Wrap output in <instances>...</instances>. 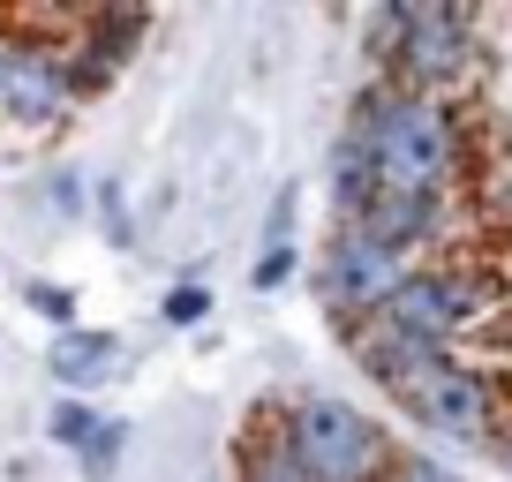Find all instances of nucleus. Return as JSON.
I'll list each match as a JSON object with an SVG mask.
<instances>
[{
  "instance_id": "8",
  "label": "nucleus",
  "mask_w": 512,
  "mask_h": 482,
  "mask_svg": "<svg viewBox=\"0 0 512 482\" xmlns=\"http://www.w3.org/2000/svg\"><path fill=\"white\" fill-rule=\"evenodd\" d=\"M68 98H76L68 53H53V46H16V68H8V98H0V113H16V121L46 129V121H61V113H68Z\"/></svg>"
},
{
  "instance_id": "10",
  "label": "nucleus",
  "mask_w": 512,
  "mask_h": 482,
  "mask_svg": "<svg viewBox=\"0 0 512 482\" xmlns=\"http://www.w3.org/2000/svg\"><path fill=\"white\" fill-rule=\"evenodd\" d=\"M437 219H445V204H422V196H377L354 226H362V234H377L384 249H407V257H415L422 241L437 234Z\"/></svg>"
},
{
  "instance_id": "12",
  "label": "nucleus",
  "mask_w": 512,
  "mask_h": 482,
  "mask_svg": "<svg viewBox=\"0 0 512 482\" xmlns=\"http://www.w3.org/2000/svg\"><path fill=\"white\" fill-rule=\"evenodd\" d=\"M46 422H53V445H68V452H83V445H91L98 430H106V415H98L91 400H61V407H53Z\"/></svg>"
},
{
  "instance_id": "6",
  "label": "nucleus",
  "mask_w": 512,
  "mask_h": 482,
  "mask_svg": "<svg viewBox=\"0 0 512 482\" xmlns=\"http://www.w3.org/2000/svg\"><path fill=\"white\" fill-rule=\"evenodd\" d=\"M384 317L400 324V332L430 339V347H452L460 332H475V324L490 317V287H482L475 272H460V264H415Z\"/></svg>"
},
{
  "instance_id": "14",
  "label": "nucleus",
  "mask_w": 512,
  "mask_h": 482,
  "mask_svg": "<svg viewBox=\"0 0 512 482\" xmlns=\"http://www.w3.org/2000/svg\"><path fill=\"white\" fill-rule=\"evenodd\" d=\"M121 445H128V430H121V422L106 415V430H98L91 445L76 452V460H83V475H91V482H106V475H113V460H121Z\"/></svg>"
},
{
  "instance_id": "4",
  "label": "nucleus",
  "mask_w": 512,
  "mask_h": 482,
  "mask_svg": "<svg viewBox=\"0 0 512 482\" xmlns=\"http://www.w3.org/2000/svg\"><path fill=\"white\" fill-rule=\"evenodd\" d=\"M392 400L422 422L430 437H452V445H497V385L452 354H430L415 377L392 385Z\"/></svg>"
},
{
  "instance_id": "13",
  "label": "nucleus",
  "mask_w": 512,
  "mask_h": 482,
  "mask_svg": "<svg viewBox=\"0 0 512 482\" xmlns=\"http://www.w3.org/2000/svg\"><path fill=\"white\" fill-rule=\"evenodd\" d=\"M23 302H31V309H38L46 324L76 332V294H68V287H53V279H31V287H23Z\"/></svg>"
},
{
  "instance_id": "17",
  "label": "nucleus",
  "mask_w": 512,
  "mask_h": 482,
  "mask_svg": "<svg viewBox=\"0 0 512 482\" xmlns=\"http://www.w3.org/2000/svg\"><path fill=\"white\" fill-rule=\"evenodd\" d=\"M287 272H294V249H264L249 279H256V287H279V279H287Z\"/></svg>"
},
{
  "instance_id": "9",
  "label": "nucleus",
  "mask_w": 512,
  "mask_h": 482,
  "mask_svg": "<svg viewBox=\"0 0 512 482\" xmlns=\"http://www.w3.org/2000/svg\"><path fill=\"white\" fill-rule=\"evenodd\" d=\"M113 354H121V339H113V332H83V324H76V332L53 339L46 362H53V377H61L68 400H91V392L113 377Z\"/></svg>"
},
{
  "instance_id": "3",
  "label": "nucleus",
  "mask_w": 512,
  "mask_h": 482,
  "mask_svg": "<svg viewBox=\"0 0 512 482\" xmlns=\"http://www.w3.org/2000/svg\"><path fill=\"white\" fill-rule=\"evenodd\" d=\"M279 430H287V445H294L309 482H384L392 460H400L392 437H384V422H369L362 407L332 400V392H302L279 415Z\"/></svg>"
},
{
  "instance_id": "2",
  "label": "nucleus",
  "mask_w": 512,
  "mask_h": 482,
  "mask_svg": "<svg viewBox=\"0 0 512 482\" xmlns=\"http://www.w3.org/2000/svg\"><path fill=\"white\" fill-rule=\"evenodd\" d=\"M369 53L392 68V83L430 98H452V83H467L482 61L475 16L445 0H392L384 16H369Z\"/></svg>"
},
{
  "instance_id": "5",
  "label": "nucleus",
  "mask_w": 512,
  "mask_h": 482,
  "mask_svg": "<svg viewBox=\"0 0 512 482\" xmlns=\"http://www.w3.org/2000/svg\"><path fill=\"white\" fill-rule=\"evenodd\" d=\"M407 249H384L377 234H362V226H339V241L324 249V309H332L339 332H354V324L384 317L392 309V294L407 287Z\"/></svg>"
},
{
  "instance_id": "7",
  "label": "nucleus",
  "mask_w": 512,
  "mask_h": 482,
  "mask_svg": "<svg viewBox=\"0 0 512 482\" xmlns=\"http://www.w3.org/2000/svg\"><path fill=\"white\" fill-rule=\"evenodd\" d=\"M76 31L83 38H76V53H68V76H76V91H98L106 76H121L128 53L144 46L151 16H144V8H91Z\"/></svg>"
},
{
  "instance_id": "19",
  "label": "nucleus",
  "mask_w": 512,
  "mask_h": 482,
  "mask_svg": "<svg viewBox=\"0 0 512 482\" xmlns=\"http://www.w3.org/2000/svg\"><path fill=\"white\" fill-rule=\"evenodd\" d=\"M490 452H497V460H505V467H512V430H505V437H497V445H490Z\"/></svg>"
},
{
  "instance_id": "11",
  "label": "nucleus",
  "mask_w": 512,
  "mask_h": 482,
  "mask_svg": "<svg viewBox=\"0 0 512 482\" xmlns=\"http://www.w3.org/2000/svg\"><path fill=\"white\" fill-rule=\"evenodd\" d=\"M234 482H309L302 475V460H294V445H287V430H264V415H256V430L241 437V460H234Z\"/></svg>"
},
{
  "instance_id": "16",
  "label": "nucleus",
  "mask_w": 512,
  "mask_h": 482,
  "mask_svg": "<svg viewBox=\"0 0 512 482\" xmlns=\"http://www.w3.org/2000/svg\"><path fill=\"white\" fill-rule=\"evenodd\" d=\"M204 309H211V287H196V279H181L166 294V324H204Z\"/></svg>"
},
{
  "instance_id": "15",
  "label": "nucleus",
  "mask_w": 512,
  "mask_h": 482,
  "mask_svg": "<svg viewBox=\"0 0 512 482\" xmlns=\"http://www.w3.org/2000/svg\"><path fill=\"white\" fill-rule=\"evenodd\" d=\"M384 482H467V475H452V467L437 460V452H400Z\"/></svg>"
},
{
  "instance_id": "18",
  "label": "nucleus",
  "mask_w": 512,
  "mask_h": 482,
  "mask_svg": "<svg viewBox=\"0 0 512 482\" xmlns=\"http://www.w3.org/2000/svg\"><path fill=\"white\" fill-rule=\"evenodd\" d=\"M8 68H16V46L0 38V98H8Z\"/></svg>"
},
{
  "instance_id": "1",
  "label": "nucleus",
  "mask_w": 512,
  "mask_h": 482,
  "mask_svg": "<svg viewBox=\"0 0 512 482\" xmlns=\"http://www.w3.org/2000/svg\"><path fill=\"white\" fill-rule=\"evenodd\" d=\"M347 136L362 151L377 196H422L445 204L467 181V121L452 113V98L407 91V83H369L347 113Z\"/></svg>"
}]
</instances>
